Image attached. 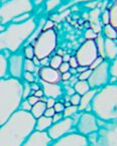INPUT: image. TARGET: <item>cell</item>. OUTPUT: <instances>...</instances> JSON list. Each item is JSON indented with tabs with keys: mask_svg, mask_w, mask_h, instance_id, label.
<instances>
[{
	"mask_svg": "<svg viewBox=\"0 0 117 146\" xmlns=\"http://www.w3.org/2000/svg\"><path fill=\"white\" fill-rule=\"evenodd\" d=\"M35 126V118L31 112L17 110L0 126V146H21Z\"/></svg>",
	"mask_w": 117,
	"mask_h": 146,
	"instance_id": "obj_1",
	"label": "cell"
},
{
	"mask_svg": "<svg viewBox=\"0 0 117 146\" xmlns=\"http://www.w3.org/2000/svg\"><path fill=\"white\" fill-rule=\"evenodd\" d=\"M21 101V80L10 77L0 80V126L19 110Z\"/></svg>",
	"mask_w": 117,
	"mask_h": 146,
	"instance_id": "obj_2",
	"label": "cell"
},
{
	"mask_svg": "<svg viewBox=\"0 0 117 146\" xmlns=\"http://www.w3.org/2000/svg\"><path fill=\"white\" fill-rule=\"evenodd\" d=\"M35 17L22 23L7 24L5 28L0 31V52L8 50L11 54L17 52L21 45L27 41L28 37L37 27Z\"/></svg>",
	"mask_w": 117,
	"mask_h": 146,
	"instance_id": "obj_3",
	"label": "cell"
},
{
	"mask_svg": "<svg viewBox=\"0 0 117 146\" xmlns=\"http://www.w3.org/2000/svg\"><path fill=\"white\" fill-rule=\"evenodd\" d=\"M91 107L99 120H117V84H108L97 90Z\"/></svg>",
	"mask_w": 117,
	"mask_h": 146,
	"instance_id": "obj_4",
	"label": "cell"
},
{
	"mask_svg": "<svg viewBox=\"0 0 117 146\" xmlns=\"http://www.w3.org/2000/svg\"><path fill=\"white\" fill-rule=\"evenodd\" d=\"M97 131L87 136L90 146H117V120L102 121L98 119Z\"/></svg>",
	"mask_w": 117,
	"mask_h": 146,
	"instance_id": "obj_5",
	"label": "cell"
},
{
	"mask_svg": "<svg viewBox=\"0 0 117 146\" xmlns=\"http://www.w3.org/2000/svg\"><path fill=\"white\" fill-rule=\"evenodd\" d=\"M33 9V0H6L0 3V19L4 26L23 13H31Z\"/></svg>",
	"mask_w": 117,
	"mask_h": 146,
	"instance_id": "obj_6",
	"label": "cell"
},
{
	"mask_svg": "<svg viewBox=\"0 0 117 146\" xmlns=\"http://www.w3.org/2000/svg\"><path fill=\"white\" fill-rule=\"evenodd\" d=\"M57 44L58 37L56 31L54 29H48L43 30L31 45L35 50V56L39 60H43L45 58H50L56 50Z\"/></svg>",
	"mask_w": 117,
	"mask_h": 146,
	"instance_id": "obj_7",
	"label": "cell"
},
{
	"mask_svg": "<svg viewBox=\"0 0 117 146\" xmlns=\"http://www.w3.org/2000/svg\"><path fill=\"white\" fill-rule=\"evenodd\" d=\"M72 118L75 123V132L85 137L97 131L99 127L98 118L92 112H79Z\"/></svg>",
	"mask_w": 117,
	"mask_h": 146,
	"instance_id": "obj_8",
	"label": "cell"
},
{
	"mask_svg": "<svg viewBox=\"0 0 117 146\" xmlns=\"http://www.w3.org/2000/svg\"><path fill=\"white\" fill-rule=\"evenodd\" d=\"M109 64H110V62L104 60L97 68L92 70L91 75L88 79V84L90 88L99 90L100 88L109 84V80H110Z\"/></svg>",
	"mask_w": 117,
	"mask_h": 146,
	"instance_id": "obj_9",
	"label": "cell"
},
{
	"mask_svg": "<svg viewBox=\"0 0 117 146\" xmlns=\"http://www.w3.org/2000/svg\"><path fill=\"white\" fill-rule=\"evenodd\" d=\"M99 56L97 52L95 41L86 39L76 52V58L79 62V66H84V67H90V64L97 58Z\"/></svg>",
	"mask_w": 117,
	"mask_h": 146,
	"instance_id": "obj_10",
	"label": "cell"
},
{
	"mask_svg": "<svg viewBox=\"0 0 117 146\" xmlns=\"http://www.w3.org/2000/svg\"><path fill=\"white\" fill-rule=\"evenodd\" d=\"M72 132H75V123L73 118H63L58 122L53 123L52 126L47 130V133L53 141L60 139Z\"/></svg>",
	"mask_w": 117,
	"mask_h": 146,
	"instance_id": "obj_11",
	"label": "cell"
},
{
	"mask_svg": "<svg viewBox=\"0 0 117 146\" xmlns=\"http://www.w3.org/2000/svg\"><path fill=\"white\" fill-rule=\"evenodd\" d=\"M24 56L19 52L11 54L8 58V76L13 79L21 80L24 73Z\"/></svg>",
	"mask_w": 117,
	"mask_h": 146,
	"instance_id": "obj_12",
	"label": "cell"
},
{
	"mask_svg": "<svg viewBox=\"0 0 117 146\" xmlns=\"http://www.w3.org/2000/svg\"><path fill=\"white\" fill-rule=\"evenodd\" d=\"M51 146H90V144L85 136L77 132H72L60 139L53 141Z\"/></svg>",
	"mask_w": 117,
	"mask_h": 146,
	"instance_id": "obj_13",
	"label": "cell"
},
{
	"mask_svg": "<svg viewBox=\"0 0 117 146\" xmlns=\"http://www.w3.org/2000/svg\"><path fill=\"white\" fill-rule=\"evenodd\" d=\"M53 140L47 131H35L28 136L21 146H51Z\"/></svg>",
	"mask_w": 117,
	"mask_h": 146,
	"instance_id": "obj_14",
	"label": "cell"
},
{
	"mask_svg": "<svg viewBox=\"0 0 117 146\" xmlns=\"http://www.w3.org/2000/svg\"><path fill=\"white\" fill-rule=\"evenodd\" d=\"M41 87L43 91V94L47 98H54L58 99L63 96L64 87L61 85V83H47L39 80Z\"/></svg>",
	"mask_w": 117,
	"mask_h": 146,
	"instance_id": "obj_15",
	"label": "cell"
},
{
	"mask_svg": "<svg viewBox=\"0 0 117 146\" xmlns=\"http://www.w3.org/2000/svg\"><path fill=\"white\" fill-rule=\"evenodd\" d=\"M61 75L58 70H55L51 67H39L37 71L39 80L47 83H61Z\"/></svg>",
	"mask_w": 117,
	"mask_h": 146,
	"instance_id": "obj_16",
	"label": "cell"
},
{
	"mask_svg": "<svg viewBox=\"0 0 117 146\" xmlns=\"http://www.w3.org/2000/svg\"><path fill=\"white\" fill-rule=\"evenodd\" d=\"M96 92H97V90H95V89H90L88 92L81 96L80 103L78 105L79 112H92L91 104Z\"/></svg>",
	"mask_w": 117,
	"mask_h": 146,
	"instance_id": "obj_17",
	"label": "cell"
},
{
	"mask_svg": "<svg viewBox=\"0 0 117 146\" xmlns=\"http://www.w3.org/2000/svg\"><path fill=\"white\" fill-rule=\"evenodd\" d=\"M100 15H101V12L99 8H93L89 12V21L91 29H93L96 33H101L102 31V22Z\"/></svg>",
	"mask_w": 117,
	"mask_h": 146,
	"instance_id": "obj_18",
	"label": "cell"
},
{
	"mask_svg": "<svg viewBox=\"0 0 117 146\" xmlns=\"http://www.w3.org/2000/svg\"><path fill=\"white\" fill-rule=\"evenodd\" d=\"M117 56V44L113 39L105 38V60H112Z\"/></svg>",
	"mask_w": 117,
	"mask_h": 146,
	"instance_id": "obj_19",
	"label": "cell"
},
{
	"mask_svg": "<svg viewBox=\"0 0 117 146\" xmlns=\"http://www.w3.org/2000/svg\"><path fill=\"white\" fill-rule=\"evenodd\" d=\"M53 124V120L51 117H47L45 115L35 119V130L37 131H47Z\"/></svg>",
	"mask_w": 117,
	"mask_h": 146,
	"instance_id": "obj_20",
	"label": "cell"
},
{
	"mask_svg": "<svg viewBox=\"0 0 117 146\" xmlns=\"http://www.w3.org/2000/svg\"><path fill=\"white\" fill-rule=\"evenodd\" d=\"M46 109H47L46 102H43L39 100L37 103H35V105L31 107V113L33 114V116L35 117V119H37L39 117L43 116L45 111H46Z\"/></svg>",
	"mask_w": 117,
	"mask_h": 146,
	"instance_id": "obj_21",
	"label": "cell"
},
{
	"mask_svg": "<svg viewBox=\"0 0 117 146\" xmlns=\"http://www.w3.org/2000/svg\"><path fill=\"white\" fill-rule=\"evenodd\" d=\"M8 77V58L0 52V80Z\"/></svg>",
	"mask_w": 117,
	"mask_h": 146,
	"instance_id": "obj_22",
	"label": "cell"
},
{
	"mask_svg": "<svg viewBox=\"0 0 117 146\" xmlns=\"http://www.w3.org/2000/svg\"><path fill=\"white\" fill-rule=\"evenodd\" d=\"M94 41H95L99 56H101V58H103L105 60V37L103 36L102 33H98L96 38L94 39Z\"/></svg>",
	"mask_w": 117,
	"mask_h": 146,
	"instance_id": "obj_23",
	"label": "cell"
},
{
	"mask_svg": "<svg viewBox=\"0 0 117 146\" xmlns=\"http://www.w3.org/2000/svg\"><path fill=\"white\" fill-rule=\"evenodd\" d=\"M102 35L105 38H108V39H115L117 38V31H116V28L113 27L111 24H107V25H104L102 27Z\"/></svg>",
	"mask_w": 117,
	"mask_h": 146,
	"instance_id": "obj_24",
	"label": "cell"
},
{
	"mask_svg": "<svg viewBox=\"0 0 117 146\" xmlns=\"http://www.w3.org/2000/svg\"><path fill=\"white\" fill-rule=\"evenodd\" d=\"M73 88H74L75 92H76L77 94L81 95V96L84 95L85 93H87L91 89L89 84H88V81H78V82L73 86Z\"/></svg>",
	"mask_w": 117,
	"mask_h": 146,
	"instance_id": "obj_25",
	"label": "cell"
},
{
	"mask_svg": "<svg viewBox=\"0 0 117 146\" xmlns=\"http://www.w3.org/2000/svg\"><path fill=\"white\" fill-rule=\"evenodd\" d=\"M109 15H110V23L113 27L117 28V0L112 4L109 9Z\"/></svg>",
	"mask_w": 117,
	"mask_h": 146,
	"instance_id": "obj_26",
	"label": "cell"
},
{
	"mask_svg": "<svg viewBox=\"0 0 117 146\" xmlns=\"http://www.w3.org/2000/svg\"><path fill=\"white\" fill-rule=\"evenodd\" d=\"M78 113H79L78 106H73V105L65 107V109H64V111H63L64 118H72V117L75 116V115L78 114Z\"/></svg>",
	"mask_w": 117,
	"mask_h": 146,
	"instance_id": "obj_27",
	"label": "cell"
},
{
	"mask_svg": "<svg viewBox=\"0 0 117 146\" xmlns=\"http://www.w3.org/2000/svg\"><path fill=\"white\" fill-rule=\"evenodd\" d=\"M62 62H63V56H60V54H55L50 58V66L49 67L53 68L55 70H58Z\"/></svg>",
	"mask_w": 117,
	"mask_h": 146,
	"instance_id": "obj_28",
	"label": "cell"
},
{
	"mask_svg": "<svg viewBox=\"0 0 117 146\" xmlns=\"http://www.w3.org/2000/svg\"><path fill=\"white\" fill-rule=\"evenodd\" d=\"M23 68H24V72H31V73H35V72H37V73L39 67H37V66L33 64V60L24 58Z\"/></svg>",
	"mask_w": 117,
	"mask_h": 146,
	"instance_id": "obj_29",
	"label": "cell"
},
{
	"mask_svg": "<svg viewBox=\"0 0 117 146\" xmlns=\"http://www.w3.org/2000/svg\"><path fill=\"white\" fill-rule=\"evenodd\" d=\"M109 74L111 78H114L117 82V56L110 62L109 64Z\"/></svg>",
	"mask_w": 117,
	"mask_h": 146,
	"instance_id": "obj_30",
	"label": "cell"
},
{
	"mask_svg": "<svg viewBox=\"0 0 117 146\" xmlns=\"http://www.w3.org/2000/svg\"><path fill=\"white\" fill-rule=\"evenodd\" d=\"M23 56L24 58H28V60H33L35 58V50L33 46L31 44H27L26 46H24L23 48Z\"/></svg>",
	"mask_w": 117,
	"mask_h": 146,
	"instance_id": "obj_31",
	"label": "cell"
},
{
	"mask_svg": "<svg viewBox=\"0 0 117 146\" xmlns=\"http://www.w3.org/2000/svg\"><path fill=\"white\" fill-rule=\"evenodd\" d=\"M61 0H47L46 1V10L48 12H51L54 9H56L58 5L61 4Z\"/></svg>",
	"mask_w": 117,
	"mask_h": 146,
	"instance_id": "obj_32",
	"label": "cell"
},
{
	"mask_svg": "<svg viewBox=\"0 0 117 146\" xmlns=\"http://www.w3.org/2000/svg\"><path fill=\"white\" fill-rule=\"evenodd\" d=\"M31 83L27 82H22V99H26L28 96L31 95Z\"/></svg>",
	"mask_w": 117,
	"mask_h": 146,
	"instance_id": "obj_33",
	"label": "cell"
},
{
	"mask_svg": "<svg viewBox=\"0 0 117 146\" xmlns=\"http://www.w3.org/2000/svg\"><path fill=\"white\" fill-rule=\"evenodd\" d=\"M31 13H23V14L19 15V16H17L16 18H14L12 22L13 23H22V22L27 21V20L31 19Z\"/></svg>",
	"mask_w": 117,
	"mask_h": 146,
	"instance_id": "obj_34",
	"label": "cell"
},
{
	"mask_svg": "<svg viewBox=\"0 0 117 146\" xmlns=\"http://www.w3.org/2000/svg\"><path fill=\"white\" fill-rule=\"evenodd\" d=\"M100 18H101V22L103 25H107V24L110 23V15H109V10H105L101 13L100 15Z\"/></svg>",
	"mask_w": 117,
	"mask_h": 146,
	"instance_id": "obj_35",
	"label": "cell"
},
{
	"mask_svg": "<svg viewBox=\"0 0 117 146\" xmlns=\"http://www.w3.org/2000/svg\"><path fill=\"white\" fill-rule=\"evenodd\" d=\"M22 79L24 80V82H27V83H33L35 82V74L31 73V72H24L23 76H22Z\"/></svg>",
	"mask_w": 117,
	"mask_h": 146,
	"instance_id": "obj_36",
	"label": "cell"
},
{
	"mask_svg": "<svg viewBox=\"0 0 117 146\" xmlns=\"http://www.w3.org/2000/svg\"><path fill=\"white\" fill-rule=\"evenodd\" d=\"M91 73H92V70L88 69V70H86V71L82 72V73L78 74V75H77V78H78L79 81H88Z\"/></svg>",
	"mask_w": 117,
	"mask_h": 146,
	"instance_id": "obj_37",
	"label": "cell"
},
{
	"mask_svg": "<svg viewBox=\"0 0 117 146\" xmlns=\"http://www.w3.org/2000/svg\"><path fill=\"white\" fill-rule=\"evenodd\" d=\"M31 107H33V106L28 103L27 100H26V99H22L21 103H20V106H19V110H22V111H26V112H31Z\"/></svg>",
	"mask_w": 117,
	"mask_h": 146,
	"instance_id": "obj_38",
	"label": "cell"
},
{
	"mask_svg": "<svg viewBox=\"0 0 117 146\" xmlns=\"http://www.w3.org/2000/svg\"><path fill=\"white\" fill-rule=\"evenodd\" d=\"M70 103H71V105L73 106H78L79 103H80V100H81V95L77 94V93H75L74 95H72L71 97H70Z\"/></svg>",
	"mask_w": 117,
	"mask_h": 146,
	"instance_id": "obj_39",
	"label": "cell"
},
{
	"mask_svg": "<svg viewBox=\"0 0 117 146\" xmlns=\"http://www.w3.org/2000/svg\"><path fill=\"white\" fill-rule=\"evenodd\" d=\"M97 35L98 33H96L93 29L89 28V29H87L86 31H85V38L89 39V40H94V39L96 38V36H97Z\"/></svg>",
	"mask_w": 117,
	"mask_h": 146,
	"instance_id": "obj_40",
	"label": "cell"
},
{
	"mask_svg": "<svg viewBox=\"0 0 117 146\" xmlns=\"http://www.w3.org/2000/svg\"><path fill=\"white\" fill-rule=\"evenodd\" d=\"M54 109L56 111V113H63L64 109H65V104H63L62 102H56Z\"/></svg>",
	"mask_w": 117,
	"mask_h": 146,
	"instance_id": "obj_41",
	"label": "cell"
},
{
	"mask_svg": "<svg viewBox=\"0 0 117 146\" xmlns=\"http://www.w3.org/2000/svg\"><path fill=\"white\" fill-rule=\"evenodd\" d=\"M69 70H70V64L68 62H63L61 66H60V68H58V72H60L61 74H64V73H66V72H69Z\"/></svg>",
	"mask_w": 117,
	"mask_h": 146,
	"instance_id": "obj_42",
	"label": "cell"
},
{
	"mask_svg": "<svg viewBox=\"0 0 117 146\" xmlns=\"http://www.w3.org/2000/svg\"><path fill=\"white\" fill-rule=\"evenodd\" d=\"M103 60H104V58H101V56H97V58H96V60H94V62H92L91 64H90L89 69H90V70H93V69H95V68H97L98 66H99V64H101L102 62H103Z\"/></svg>",
	"mask_w": 117,
	"mask_h": 146,
	"instance_id": "obj_43",
	"label": "cell"
},
{
	"mask_svg": "<svg viewBox=\"0 0 117 146\" xmlns=\"http://www.w3.org/2000/svg\"><path fill=\"white\" fill-rule=\"evenodd\" d=\"M69 64H70V68H74V69H77V68L79 67V62L78 60H77L76 56H71L69 60Z\"/></svg>",
	"mask_w": 117,
	"mask_h": 146,
	"instance_id": "obj_44",
	"label": "cell"
},
{
	"mask_svg": "<svg viewBox=\"0 0 117 146\" xmlns=\"http://www.w3.org/2000/svg\"><path fill=\"white\" fill-rule=\"evenodd\" d=\"M26 100H27L28 103L31 104V106H33L35 103H37V102L39 101V98H37V97H35V95H31V96H28L27 98H26Z\"/></svg>",
	"mask_w": 117,
	"mask_h": 146,
	"instance_id": "obj_45",
	"label": "cell"
},
{
	"mask_svg": "<svg viewBox=\"0 0 117 146\" xmlns=\"http://www.w3.org/2000/svg\"><path fill=\"white\" fill-rule=\"evenodd\" d=\"M65 93H66V95H67L68 97H71L72 95H74L75 93V90H74V88H73V86H65Z\"/></svg>",
	"mask_w": 117,
	"mask_h": 146,
	"instance_id": "obj_46",
	"label": "cell"
},
{
	"mask_svg": "<svg viewBox=\"0 0 117 146\" xmlns=\"http://www.w3.org/2000/svg\"><path fill=\"white\" fill-rule=\"evenodd\" d=\"M55 113H56V111H55L54 107L53 108H47L46 111H45V113H43V115L47 116V117H51V118H52V117L55 115Z\"/></svg>",
	"mask_w": 117,
	"mask_h": 146,
	"instance_id": "obj_47",
	"label": "cell"
},
{
	"mask_svg": "<svg viewBox=\"0 0 117 146\" xmlns=\"http://www.w3.org/2000/svg\"><path fill=\"white\" fill-rule=\"evenodd\" d=\"M64 118V115L63 113H55V115L52 117V120H53V123H56L58 121L62 120Z\"/></svg>",
	"mask_w": 117,
	"mask_h": 146,
	"instance_id": "obj_48",
	"label": "cell"
},
{
	"mask_svg": "<svg viewBox=\"0 0 117 146\" xmlns=\"http://www.w3.org/2000/svg\"><path fill=\"white\" fill-rule=\"evenodd\" d=\"M53 26H54V21L53 20H46L45 22V25H43V30H48V29H53Z\"/></svg>",
	"mask_w": 117,
	"mask_h": 146,
	"instance_id": "obj_49",
	"label": "cell"
},
{
	"mask_svg": "<svg viewBox=\"0 0 117 146\" xmlns=\"http://www.w3.org/2000/svg\"><path fill=\"white\" fill-rule=\"evenodd\" d=\"M56 99L54 98H47V101H46V105L47 108H53L56 104Z\"/></svg>",
	"mask_w": 117,
	"mask_h": 146,
	"instance_id": "obj_50",
	"label": "cell"
},
{
	"mask_svg": "<svg viewBox=\"0 0 117 146\" xmlns=\"http://www.w3.org/2000/svg\"><path fill=\"white\" fill-rule=\"evenodd\" d=\"M71 77H72V75L70 74V72H66V73L61 75V80L63 82H68V81L71 79Z\"/></svg>",
	"mask_w": 117,
	"mask_h": 146,
	"instance_id": "obj_51",
	"label": "cell"
},
{
	"mask_svg": "<svg viewBox=\"0 0 117 146\" xmlns=\"http://www.w3.org/2000/svg\"><path fill=\"white\" fill-rule=\"evenodd\" d=\"M50 66V58H45L41 60V67H49Z\"/></svg>",
	"mask_w": 117,
	"mask_h": 146,
	"instance_id": "obj_52",
	"label": "cell"
},
{
	"mask_svg": "<svg viewBox=\"0 0 117 146\" xmlns=\"http://www.w3.org/2000/svg\"><path fill=\"white\" fill-rule=\"evenodd\" d=\"M35 97H37V98H39V99H41V98H43V96H45V94H43V89H39V90H37V91H35Z\"/></svg>",
	"mask_w": 117,
	"mask_h": 146,
	"instance_id": "obj_53",
	"label": "cell"
},
{
	"mask_svg": "<svg viewBox=\"0 0 117 146\" xmlns=\"http://www.w3.org/2000/svg\"><path fill=\"white\" fill-rule=\"evenodd\" d=\"M31 90H33V91H37V90H39V89L41 88V85H39V84H37V82H33V83H31Z\"/></svg>",
	"mask_w": 117,
	"mask_h": 146,
	"instance_id": "obj_54",
	"label": "cell"
},
{
	"mask_svg": "<svg viewBox=\"0 0 117 146\" xmlns=\"http://www.w3.org/2000/svg\"><path fill=\"white\" fill-rule=\"evenodd\" d=\"M89 68L88 67H84V66H79L78 68H77V72H78V74L82 73V72L86 71V70H88Z\"/></svg>",
	"mask_w": 117,
	"mask_h": 146,
	"instance_id": "obj_55",
	"label": "cell"
},
{
	"mask_svg": "<svg viewBox=\"0 0 117 146\" xmlns=\"http://www.w3.org/2000/svg\"><path fill=\"white\" fill-rule=\"evenodd\" d=\"M33 62L37 67H41V60H39L37 56H35V58H33Z\"/></svg>",
	"mask_w": 117,
	"mask_h": 146,
	"instance_id": "obj_56",
	"label": "cell"
},
{
	"mask_svg": "<svg viewBox=\"0 0 117 146\" xmlns=\"http://www.w3.org/2000/svg\"><path fill=\"white\" fill-rule=\"evenodd\" d=\"M69 72H70V74H71L72 76H77V75H78L77 69H74V68H70Z\"/></svg>",
	"mask_w": 117,
	"mask_h": 146,
	"instance_id": "obj_57",
	"label": "cell"
},
{
	"mask_svg": "<svg viewBox=\"0 0 117 146\" xmlns=\"http://www.w3.org/2000/svg\"><path fill=\"white\" fill-rule=\"evenodd\" d=\"M91 1H93V0H74L73 4L74 3H80V2H91Z\"/></svg>",
	"mask_w": 117,
	"mask_h": 146,
	"instance_id": "obj_58",
	"label": "cell"
},
{
	"mask_svg": "<svg viewBox=\"0 0 117 146\" xmlns=\"http://www.w3.org/2000/svg\"><path fill=\"white\" fill-rule=\"evenodd\" d=\"M70 58H71V56H70L69 54H65V56H63V62H69Z\"/></svg>",
	"mask_w": 117,
	"mask_h": 146,
	"instance_id": "obj_59",
	"label": "cell"
},
{
	"mask_svg": "<svg viewBox=\"0 0 117 146\" xmlns=\"http://www.w3.org/2000/svg\"><path fill=\"white\" fill-rule=\"evenodd\" d=\"M43 1H47V0H35V1H33V4L39 5V4H41Z\"/></svg>",
	"mask_w": 117,
	"mask_h": 146,
	"instance_id": "obj_60",
	"label": "cell"
},
{
	"mask_svg": "<svg viewBox=\"0 0 117 146\" xmlns=\"http://www.w3.org/2000/svg\"><path fill=\"white\" fill-rule=\"evenodd\" d=\"M5 28V26L2 24V22H1V19H0V31H2L3 29Z\"/></svg>",
	"mask_w": 117,
	"mask_h": 146,
	"instance_id": "obj_61",
	"label": "cell"
},
{
	"mask_svg": "<svg viewBox=\"0 0 117 146\" xmlns=\"http://www.w3.org/2000/svg\"><path fill=\"white\" fill-rule=\"evenodd\" d=\"M1 2H2V0H0V3H1Z\"/></svg>",
	"mask_w": 117,
	"mask_h": 146,
	"instance_id": "obj_62",
	"label": "cell"
},
{
	"mask_svg": "<svg viewBox=\"0 0 117 146\" xmlns=\"http://www.w3.org/2000/svg\"><path fill=\"white\" fill-rule=\"evenodd\" d=\"M116 31H117V28H116Z\"/></svg>",
	"mask_w": 117,
	"mask_h": 146,
	"instance_id": "obj_63",
	"label": "cell"
},
{
	"mask_svg": "<svg viewBox=\"0 0 117 146\" xmlns=\"http://www.w3.org/2000/svg\"><path fill=\"white\" fill-rule=\"evenodd\" d=\"M116 39H117V38H116Z\"/></svg>",
	"mask_w": 117,
	"mask_h": 146,
	"instance_id": "obj_64",
	"label": "cell"
}]
</instances>
